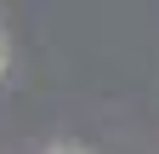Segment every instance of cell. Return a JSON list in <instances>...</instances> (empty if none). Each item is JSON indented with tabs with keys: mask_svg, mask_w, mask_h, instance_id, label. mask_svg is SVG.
<instances>
[{
	"mask_svg": "<svg viewBox=\"0 0 159 154\" xmlns=\"http://www.w3.org/2000/svg\"><path fill=\"white\" fill-rule=\"evenodd\" d=\"M6 63H11V46H6V34H0V74H6Z\"/></svg>",
	"mask_w": 159,
	"mask_h": 154,
	"instance_id": "1",
	"label": "cell"
}]
</instances>
